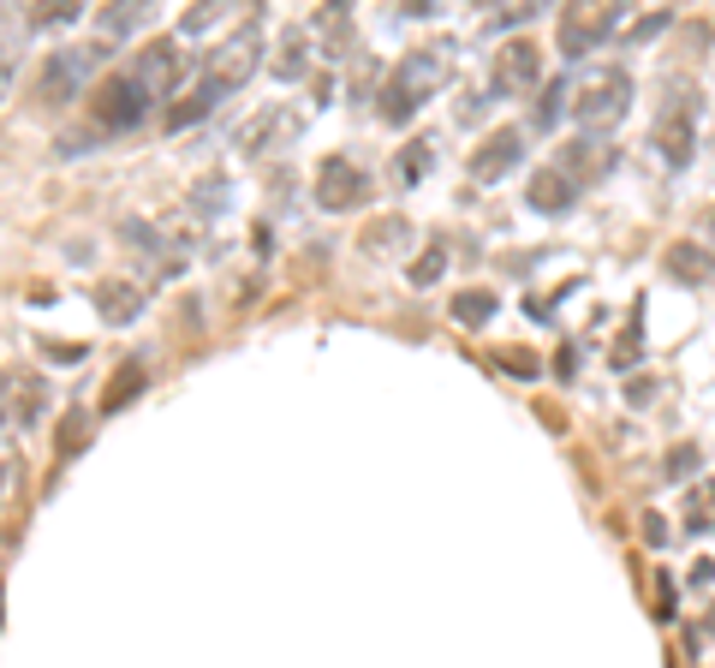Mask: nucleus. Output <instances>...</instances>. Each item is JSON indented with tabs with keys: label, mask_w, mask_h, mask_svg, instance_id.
I'll return each instance as SVG.
<instances>
[{
	"label": "nucleus",
	"mask_w": 715,
	"mask_h": 668,
	"mask_svg": "<svg viewBox=\"0 0 715 668\" xmlns=\"http://www.w3.org/2000/svg\"><path fill=\"white\" fill-rule=\"evenodd\" d=\"M447 78V48L429 42V48H412V54L400 60V66L388 72V84H381V120L388 125H405L417 108L429 102V96L441 90Z\"/></svg>",
	"instance_id": "nucleus-1"
},
{
	"label": "nucleus",
	"mask_w": 715,
	"mask_h": 668,
	"mask_svg": "<svg viewBox=\"0 0 715 668\" xmlns=\"http://www.w3.org/2000/svg\"><path fill=\"white\" fill-rule=\"evenodd\" d=\"M161 96L149 90L144 78H137L132 66L108 72V78L89 90V120H96V137H113V132H132V125H144L149 113H156Z\"/></svg>",
	"instance_id": "nucleus-2"
},
{
	"label": "nucleus",
	"mask_w": 715,
	"mask_h": 668,
	"mask_svg": "<svg viewBox=\"0 0 715 668\" xmlns=\"http://www.w3.org/2000/svg\"><path fill=\"white\" fill-rule=\"evenodd\" d=\"M257 60H263V24L251 19V24H239V31L209 54V72H203V84H209V90L227 102V96H233L239 84L251 78V72H257Z\"/></svg>",
	"instance_id": "nucleus-3"
},
{
	"label": "nucleus",
	"mask_w": 715,
	"mask_h": 668,
	"mask_svg": "<svg viewBox=\"0 0 715 668\" xmlns=\"http://www.w3.org/2000/svg\"><path fill=\"white\" fill-rule=\"evenodd\" d=\"M96 60H101L96 42H89V48H72V42L54 48V54L36 66V102H43V108H66L72 96L84 90V78L96 72Z\"/></svg>",
	"instance_id": "nucleus-4"
},
{
	"label": "nucleus",
	"mask_w": 715,
	"mask_h": 668,
	"mask_svg": "<svg viewBox=\"0 0 715 668\" xmlns=\"http://www.w3.org/2000/svg\"><path fill=\"white\" fill-rule=\"evenodd\" d=\"M579 120L591 125V132H608V125H620L626 120V108H632V78H626L620 66H608V72H596L591 84L579 90Z\"/></svg>",
	"instance_id": "nucleus-5"
},
{
	"label": "nucleus",
	"mask_w": 715,
	"mask_h": 668,
	"mask_svg": "<svg viewBox=\"0 0 715 668\" xmlns=\"http://www.w3.org/2000/svg\"><path fill=\"white\" fill-rule=\"evenodd\" d=\"M369 197V173L358 168L352 156H328L323 168H316V204L328 209V216H347Z\"/></svg>",
	"instance_id": "nucleus-6"
},
{
	"label": "nucleus",
	"mask_w": 715,
	"mask_h": 668,
	"mask_svg": "<svg viewBox=\"0 0 715 668\" xmlns=\"http://www.w3.org/2000/svg\"><path fill=\"white\" fill-rule=\"evenodd\" d=\"M615 24H620V7H567L560 12V54L567 60L596 54V42H603Z\"/></svg>",
	"instance_id": "nucleus-7"
},
{
	"label": "nucleus",
	"mask_w": 715,
	"mask_h": 668,
	"mask_svg": "<svg viewBox=\"0 0 715 668\" xmlns=\"http://www.w3.org/2000/svg\"><path fill=\"white\" fill-rule=\"evenodd\" d=\"M692 144H698V96H674L656 120V149L668 168H686L692 161Z\"/></svg>",
	"instance_id": "nucleus-8"
},
{
	"label": "nucleus",
	"mask_w": 715,
	"mask_h": 668,
	"mask_svg": "<svg viewBox=\"0 0 715 668\" xmlns=\"http://www.w3.org/2000/svg\"><path fill=\"white\" fill-rule=\"evenodd\" d=\"M519 161H525V132H519V125H501V132H489L471 149V180L495 185V180H507Z\"/></svg>",
	"instance_id": "nucleus-9"
},
{
	"label": "nucleus",
	"mask_w": 715,
	"mask_h": 668,
	"mask_svg": "<svg viewBox=\"0 0 715 668\" xmlns=\"http://www.w3.org/2000/svg\"><path fill=\"white\" fill-rule=\"evenodd\" d=\"M299 132H304V108L280 102V108H268L263 120L245 125V149H251V156H280V149L299 144Z\"/></svg>",
	"instance_id": "nucleus-10"
},
{
	"label": "nucleus",
	"mask_w": 715,
	"mask_h": 668,
	"mask_svg": "<svg viewBox=\"0 0 715 668\" xmlns=\"http://www.w3.org/2000/svg\"><path fill=\"white\" fill-rule=\"evenodd\" d=\"M536 78H543V48L525 42V36L495 54V90L501 96H525V90H536Z\"/></svg>",
	"instance_id": "nucleus-11"
},
{
	"label": "nucleus",
	"mask_w": 715,
	"mask_h": 668,
	"mask_svg": "<svg viewBox=\"0 0 715 668\" xmlns=\"http://www.w3.org/2000/svg\"><path fill=\"white\" fill-rule=\"evenodd\" d=\"M572 192H579V185H572L560 168H536L525 197H531V209H543V216H567V209H572Z\"/></svg>",
	"instance_id": "nucleus-12"
},
{
	"label": "nucleus",
	"mask_w": 715,
	"mask_h": 668,
	"mask_svg": "<svg viewBox=\"0 0 715 668\" xmlns=\"http://www.w3.org/2000/svg\"><path fill=\"white\" fill-rule=\"evenodd\" d=\"M358 245H364L369 257H393L400 245H412V221H405V216H381V221L364 227V239H358Z\"/></svg>",
	"instance_id": "nucleus-13"
},
{
	"label": "nucleus",
	"mask_w": 715,
	"mask_h": 668,
	"mask_svg": "<svg viewBox=\"0 0 715 668\" xmlns=\"http://www.w3.org/2000/svg\"><path fill=\"white\" fill-rule=\"evenodd\" d=\"M555 168L567 173L572 185H579V180H596V173L608 168V156H596L591 137H572V144H560V161H555Z\"/></svg>",
	"instance_id": "nucleus-14"
},
{
	"label": "nucleus",
	"mask_w": 715,
	"mask_h": 668,
	"mask_svg": "<svg viewBox=\"0 0 715 668\" xmlns=\"http://www.w3.org/2000/svg\"><path fill=\"white\" fill-rule=\"evenodd\" d=\"M668 275H674V281L704 287V281H715V257H710L704 245H668Z\"/></svg>",
	"instance_id": "nucleus-15"
},
{
	"label": "nucleus",
	"mask_w": 715,
	"mask_h": 668,
	"mask_svg": "<svg viewBox=\"0 0 715 668\" xmlns=\"http://www.w3.org/2000/svg\"><path fill=\"white\" fill-rule=\"evenodd\" d=\"M144 382H149V371L137 359H125L120 371L108 376V394H101V412H120V406H132L137 394H144Z\"/></svg>",
	"instance_id": "nucleus-16"
},
{
	"label": "nucleus",
	"mask_w": 715,
	"mask_h": 668,
	"mask_svg": "<svg viewBox=\"0 0 715 668\" xmlns=\"http://www.w3.org/2000/svg\"><path fill=\"white\" fill-rule=\"evenodd\" d=\"M447 311H453V323H465V329H483V323H489L495 311H501V299L483 293V287H465V293L447 299Z\"/></svg>",
	"instance_id": "nucleus-17"
},
{
	"label": "nucleus",
	"mask_w": 715,
	"mask_h": 668,
	"mask_svg": "<svg viewBox=\"0 0 715 668\" xmlns=\"http://www.w3.org/2000/svg\"><path fill=\"white\" fill-rule=\"evenodd\" d=\"M686 532L715 537V477H698L692 496H686Z\"/></svg>",
	"instance_id": "nucleus-18"
},
{
	"label": "nucleus",
	"mask_w": 715,
	"mask_h": 668,
	"mask_svg": "<svg viewBox=\"0 0 715 668\" xmlns=\"http://www.w3.org/2000/svg\"><path fill=\"white\" fill-rule=\"evenodd\" d=\"M429 161H436V144H429V137H412V144L400 149V156H393V185H417L429 173Z\"/></svg>",
	"instance_id": "nucleus-19"
},
{
	"label": "nucleus",
	"mask_w": 715,
	"mask_h": 668,
	"mask_svg": "<svg viewBox=\"0 0 715 668\" xmlns=\"http://www.w3.org/2000/svg\"><path fill=\"white\" fill-rule=\"evenodd\" d=\"M96 305H101V317L108 323H132L137 311H144V293L125 287V281H108V287H96Z\"/></svg>",
	"instance_id": "nucleus-20"
},
{
	"label": "nucleus",
	"mask_w": 715,
	"mask_h": 668,
	"mask_svg": "<svg viewBox=\"0 0 715 668\" xmlns=\"http://www.w3.org/2000/svg\"><path fill=\"white\" fill-rule=\"evenodd\" d=\"M304 42H311V24H287V36H280V60H275L280 78H299L304 72Z\"/></svg>",
	"instance_id": "nucleus-21"
},
{
	"label": "nucleus",
	"mask_w": 715,
	"mask_h": 668,
	"mask_svg": "<svg viewBox=\"0 0 715 668\" xmlns=\"http://www.w3.org/2000/svg\"><path fill=\"white\" fill-rule=\"evenodd\" d=\"M149 19V7H108V12H96V24H101V36H125V31H137V24Z\"/></svg>",
	"instance_id": "nucleus-22"
},
{
	"label": "nucleus",
	"mask_w": 715,
	"mask_h": 668,
	"mask_svg": "<svg viewBox=\"0 0 715 668\" xmlns=\"http://www.w3.org/2000/svg\"><path fill=\"white\" fill-rule=\"evenodd\" d=\"M560 108H567V84H548V90H536V102H531V120L548 132V125L560 120Z\"/></svg>",
	"instance_id": "nucleus-23"
},
{
	"label": "nucleus",
	"mask_w": 715,
	"mask_h": 668,
	"mask_svg": "<svg viewBox=\"0 0 715 668\" xmlns=\"http://www.w3.org/2000/svg\"><path fill=\"white\" fill-rule=\"evenodd\" d=\"M191 209H197V216H221L227 209V180H203L197 192H191Z\"/></svg>",
	"instance_id": "nucleus-24"
},
{
	"label": "nucleus",
	"mask_w": 715,
	"mask_h": 668,
	"mask_svg": "<svg viewBox=\"0 0 715 668\" xmlns=\"http://www.w3.org/2000/svg\"><path fill=\"white\" fill-rule=\"evenodd\" d=\"M441 269H447V251H441V245H429L424 257L412 263V287H436V281H441Z\"/></svg>",
	"instance_id": "nucleus-25"
},
{
	"label": "nucleus",
	"mask_w": 715,
	"mask_h": 668,
	"mask_svg": "<svg viewBox=\"0 0 715 668\" xmlns=\"http://www.w3.org/2000/svg\"><path fill=\"white\" fill-rule=\"evenodd\" d=\"M24 394H12V424H19V412H24V424L36 418V412H43V382H19Z\"/></svg>",
	"instance_id": "nucleus-26"
},
{
	"label": "nucleus",
	"mask_w": 715,
	"mask_h": 668,
	"mask_svg": "<svg viewBox=\"0 0 715 668\" xmlns=\"http://www.w3.org/2000/svg\"><path fill=\"white\" fill-rule=\"evenodd\" d=\"M668 24H674V12H650V19H638V24H632V48H644L650 36H662Z\"/></svg>",
	"instance_id": "nucleus-27"
},
{
	"label": "nucleus",
	"mask_w": 715,
	"mask_h": 668,
	"mask_svg": "<svg viewBox=\"0 0 715 668\" xmlns=\"http://www.w3.org/2000/svg\"><path fill=\"white\" fill-rule=\"evenodd\" d=\"M84 448V412H66V424H60V453H78Z\"/></svg>",
	"instance_id": "nucleus-28"
},
{
	"label": "nucleus",
	"mask_w": 715,
	"mask_h": 668,
	"mask_svg": "<svg viewBox=\"0 0 715 668\" xmlns=\"http://www.w3.org/2000/svg\"><path fill=\"white\" fill-rule=\"evenodd\" d=\"M698 472V448H674L668 453V484H680V477Z\"/></svg>",
	"instance_id": "nucleus-29"
},
{
	"label": "nucleus",
	"mask_w": 715,
	"mask_h": 668,
	"mask_svg": "<svg viewBox=\"0 0 715 668\" xmlns=\"http://www.w3.org/2000/svg\"><path fill=\"white\" fill-rule=\"evenodd\" d=\"M536 12H543L536 0H525V7H507V12H495V31H513V24H531Z\"/></svg>",
	"instance_id": "nucleus-30"
},
{
	"label": "nucleus",
	"mask_w": 715,
	"mask_h": 668,
	"mask_svg": "<svg viewBox=\"0 0 715 668\" xmlns=\"http://www.w3.org/2000/svg\"><path fill=\"white\" fill-rule=\"evenodd\" d=\"M656 621H674V573H656Z\"/></svg>",
	"instance_id": "nucleus-31"
},
{
	"label": "nucleus",
	"mask_w": 715,
	"mask_h": 668,
	"mask_svg": "<svg viewBox=\"0 0 715 668\" xmlns=\"http://www.w3.org/2000/svg\"><path fill=\"white\" fill-rule=\"evenodd\" d=\"M626 400H632V406H650V400H656V382H650V376H632V382H626Z\"/></svg>",
	"instance_id": "nucleus-32"
},
{
	"label": "nucleus",
	"mask_w": 715,
	"mask_h": 668,
	"mask_svg": "<svg viewBox=\"0 0 715 668\" xmlns=\"http://www.w3.org/2000/svg\"><path fill=\"white\" fill-rule=\"evenodd\" d=\"M215 19H221V7H215V12H209V7L185 12V36H203V31H209V24H215Z\"/></svg>",
	"instance_id": "nucleus-33"
},
{
	"label": "nucleus",
	"mask_w": 715,
	"mask_h": 668,
	"mask_svg": "<svg viewBox=\"0 0 715 668\" xmlns=\"http://www.w3.org/2000/svg\"><path fill=\"white\" fill-rule=\"evenodd\" d=\"M632 359H638V323H632V329L620 335V347H615V364H620V371H626V364H632Z\"/></svg>",
	"instance_id": "nucleus-34"
},
{
	"label": "nucleus",
	"mask_w": 715,
	"mask_h": 668,
	"mask_svg": "<svg viewBox=\"0 0 715 668\" xmlns=\"http://www.w3.org/2000/svg\"><path fill=\"white\" fill-rule=\"evenodd\" d=\"M66 19H78V7H43L31 24H66Z\"/></svg>",
	"instance_id": "nucleus-35"
},
{
	"label": "nucleus",
	"mask_w": 715,
	"mask_h": 668,
	"mask_svg": "<svg viewBox=\"0 0 715 668\" xmlns=\"http://www.w3.org/2000/svg\"><path fill=\"white\" fill-rule=\"evenodd\" d=\"M507 371H519V376H536V359H531V352H507Z\"/></svg>",
	"instance_id": "nucleus-36"
},
{
	"label": "nucleus",
	"mask_w": 715,
	"mask_h": 668,
	"mask_svg": "<svg viewBox=\"0 0 715 668\" xmlns=\"http://www.w3.org/2000/svg\"><path fill=\"white\" fill-rule=\"evenodd\" d=\"M405 12H412V19H436L441 0H405Z\"/></svg>",
	"instance_id": "nucleus-37"
},
{
	"label": "nucleus",
	"mask_w": 715,
	"mask_h": 668,
	"mask_svg": "<svg viewBox=\"0 0 715 668\" xmlns=\"http://www.w3.org/2000/svg\"><path fill=\"white\" fill-rule=\"evenodd\" d=\"M644 537H650V544H668V525H662L656 513H644Z\"/></svg>",
	"instance_id": "nucleus-38"
},
{
	"label": "nucleus",
	"mask_w": 715,
	"mask_h": 668,
	"mask_svg": "<svg viewBox=\"0 0 715 668\" xmlns=\"http://www.w3.org/2000/svg\"><path fill=\"white\" fill-rule=\"evenodd\" d=\"M704 639H715V615H710V621H704Z\"/></svg>",
	"instance_id": "nucleus-39"
},
{
	"label": "nucleus",
	"mask_w": 715,
	"mask_h": 668,
	"mask_svg": "<svg viewBox=\"0 0 715 668\" xmlns=\"http://www.w3.org/2000/svg\"><path fill=\"white\" fill-rule=\"evenodd\" d=\"M704 227H710V239H715V209H710V216H704Z\"/></svg>",
	"instance_id": "nucleus-40"
}]
</instances>
